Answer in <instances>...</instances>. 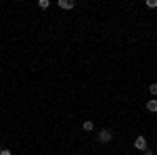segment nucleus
<instances>
[{
	"mask_svg": "<svg viewBox=\"0 0 157 155\" xmlns=\"http://www.w3.org/2000/svg\"><path fill=\"white\" fill-rule=\"evenodd\" d=\"M134 147H136L138 151H147V138L145 136H138V138L134 141Z\"/></svg>",
	"mask_w": 157,
	"mask_h": 155,
	"instance_id": "f257e3e1",
	"label": "nucleus"
},
{
	"mask_svg": "<svg viewBox=\"0 0 157 155\" xmlns=\"http://www.w3.org/2000/svg\"><path fill=\"white\" fill-rule=\"evenodd\" d=\"M111 138H113V134H111L109 130H101L98 132V141H101V143H109Z\"/></svg>",
	"mask_w": 157,
	"mask_h": 155,
	"instance_id": "f03ea898",
	"label": "nucleus"
},
{
	"mask_svg": "<svg viewBox=\"0 0 157 155\" xmlns=\"http://www.w3.org/2000/svg\"><path fill=\"white\" fill-rule=\"evenodd\" d=\"M147 109H149L151 113H157V99H151V101H147Z\"/></svg>",
	"mask_w": 157,
	"mask_h": 155,
	"instance_id": "7ed1b4c3",
	"label": "nucleus"
},
{
	"mask_svg": "<svg viewBox=\"0 0 157 155\" xmlns=\"http://www.w3.org/2000/svg\"><path fill=\"white\" fill-rule=\"evenodd\" d=\"M59 6L65 9V11H69V9H73V2L71 0H59Z\"/></svg>",
	"mask_w": 157,
	"mask_h": 155,
	"instance_id": "20e7f679",
	"label": "nucleus"
},
{
	"mask_svg": "<svg viewBox=\"0 0 157 155\" xmlns=\"http://www.w3.org/2000/svg\"><path fill=\"white\" fill-rule=\"evenodd\" d=\"M38 6L44 11V9H48V6H50V2H48V0H40V2H38Z\"/></svg>",
	"mask_w": 157,
	"mask_h": 155,
	"instance_id": "39448f33",
	"label": "nucleus"
},
{
	"mask_svg": "<svg viewBox=\"0 0 157 155\" xmlns=\"http://www.w3.org/2000/svg\"><path fill=\"white\" fill-rule=\"evenodd\" d=\"M92 128H94V124H92V122H84V130L86 132H92Z\"/></svg>",
	"mask_w": 157,
	"mask_h": 155,
	"instance_id": "423d86ee",
	"label": "nucleus"
},
{
	"mask_svg": "<svg viewBox=\"0 0 157 155\" xmlns=\"http://www.w3.org/2000/svg\"><path fill=\"white\" fill-rule=\"evenodd\" d=\"M147 6H149V9H155V6H157V0H147Z\"/></svg>",
	"mask_w": 157,
	"mask_h": 155,
	"instance_id": "0eeeda50",
	"label": "nucleus"
},
{
	"mask_svg": "<svg viewBox=\"0 0 157 155\" xmlns=\"http://www.w3.org/2000/svg\"><path fill=\"white\" fill-rule=\"evenodd\" d=\"M149 90H151V95H157V84H151Z\"/></svg>",
	"mask_w": 157,
	"mask_h": 155,
	"instance_id": "6e6552de",
	"label": "nucleus"
},
{
	"mask_svg": "<svg viewBox=\"0 0 157 155\" xmlns=\"http://www.w3.org/2000/svg\"><path fill=\"white\" fill-rule=\"evenodd\" d=\"M0 155H13V153L9 151V149H2V151H0Z\"/></svg>",
	"mask_w": 157,
	"mask_h": 155,
	"instance_id": "1a4fd4ad",
	"label": "nucleus"
},
{
	"mask_svg": "<svg viewBox=\"0 0 157 155\" xmlns=\"http://www.w3.org/2000/svg\"><path fill=\"white\" fill-rule=\"evenodd\" d=\"M143 155H153V153H151V151H145V153H143Z\"/></svg>",
	"mask_w": 157,
	"mask_h": 155,
	"instance_id": "9d476101",
	"label": "nucleus"
},
{
	"mask_svg": "<svg viewBox=\"0 0 157 155\" xmlns=\"http://www.w3.org/2000/svg\"><path fill=\"white\" fill-rule=\"evenodd\" d=\"M0 151H2V147H0Z\"/></svg>",
	"mask_w": 157,
	"mask_h": 155,
	"instance_id": "9b49d317",
	"label": "nucleus"
}]
</instances>
